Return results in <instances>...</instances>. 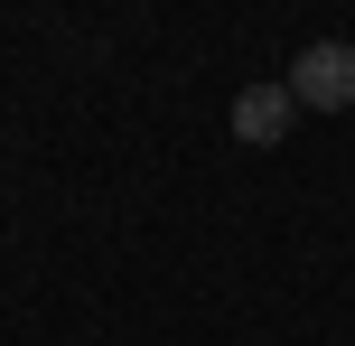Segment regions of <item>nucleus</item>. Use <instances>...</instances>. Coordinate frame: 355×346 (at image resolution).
Returning a JSON list of instances; mask_svg holds the SVG:
<instances>
[{
	"mask_svg": "<svg viewBox=\"0 0 355 346\" xmlns=\"http://www.w3.org/2000/svg\"><path fill=\"white\" fill-rule=\"evenodd\" d=\"M281 85L300 94V112H346V103H355V47H346V37H318V47L290 56Z\"/></svg>",
	"mask_w": 355,
	"mask_h": 346,
	"instance_id": "obj_1",
	"label": "nucleus"
},
{
	"mask_svg": "<svg viewBox=\"0 0 355 346\" xmlns=\"http://www.w3.org/2000/svg\"><path fill=\"white\" fill-rule=\"evenodd\" d=\"M290 122H300V94H290L281 75H262V85L234 94V141H243V150H271Z\"/></svg>",
	"mask_w": 355,
	"mask_h": 346,
	"instance_id": "obj_2",
	"label": "nucleus"
}]
</instances>
